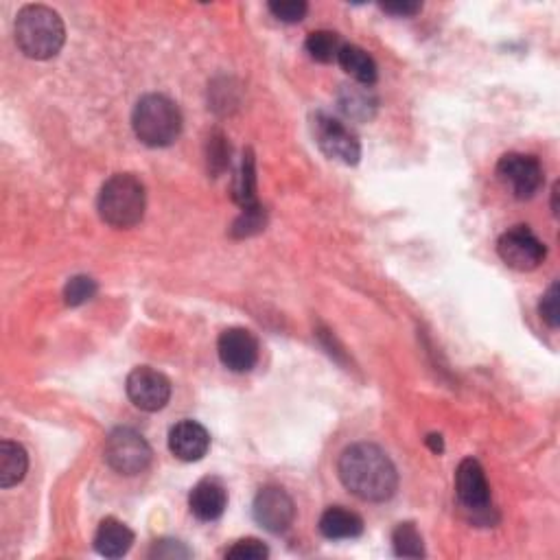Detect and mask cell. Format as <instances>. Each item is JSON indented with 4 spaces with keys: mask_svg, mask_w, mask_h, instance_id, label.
Wrapping results in <instances>:
<instances>
[{
    "mask_svg": "<svg viewBox=\"0 0 560 560\" xmlns=\"http://www.w3.org/2000/svg\"><path fill=\"white\" fill-rule=\"evenodd\" d=\"M342 484L364 501H388L399 488V473L390 455L372 442H355L337 462Z\"/></svg>",
    "mask_w": 560,
    "mask_h": 560,
    "instance_id": "1",
    "label": "cell"
},
{
    "mask_svg": "<svg viewBox=\"0 0 560 560\" xmlns=\"http://www.w3.org/2000/svg\"><path fill=\"white\" fill-rule=\"evenodd\" d=\"M16 44L31 60H51L62 51L66 27L62 16L46 5H27L16 16Z\"/></svg>",
    "mask_w": 560,
    "mask_h": 560,
    "instance_id": "2",
    "label": "cell"
},
{
    "mask_svg": "<svg viewBox=\"0 0 560 560\" xmlns=\"http://www.w3.org/2000/svg\"><path fill=\"white\" fill-rule=\"evenodd\" d=\"M105 224L119 230L134 228L145 217L147 193L134 173H114L103 182L97 200Z\"/></svg>",
    "mask_w": 560,
    "mask_h": 560,
    "instance_id": "3",
    "label": "cell"
},
{
    "mask_svg": "<svg viewBox=\"0 0 560 560\" xmlns=\"http://www.w3.org/2000/svg\"><path fill=\"white\" fill-rule=\"evenodd\" d=\"M132 127L147 147H169L182 134V112L165 95H145L136 103Z\"/></svg>",
    "mask_w": 560,
    "mask_h": 560,
    "instance_id": "4",
    "label": "cell"
},
{
    "mask_svg": "<svg viewBox=\"0 0 560 560\" xmlns=\"http://www.w3.org/2000/svg\"><path fill=\"white\" fill-rule=\"evenodd\" d=\"M105 462L110 464L119 475H138L149 469L151 464V447L143 434H138L132 427H116L105 438L103 447Z\"/></svg>",
    "mask_w": 560,
    "mask_h": 560,
    "instance_id": "5",
    "label": "cell"
},
{
    "mask_svg": "<svg viewBox=\"0 0 560 560\" xmlns=\"http://www.w3.org/2000/svg\"><path fill=\"white\" fill-rule=\"evenodd\" d=\"M311 127L315 143L326 158L340 160L344 165H357L361 158V145L355 132H350V127L326 112L313 114Z\"/></svg>",
    "mask_w": 560,
    "mask_h": 560,
    "instance_id": "6",
    "label": "cell"
},
{
    "mask_svg": "<svg viewBox=\"0 0 560 560\" xmlns=\"http://www.w3.org/2000/svg\"><path fill=\"white\" fill-rule=\"evenodd\" d=\"M497 254L510 270L532 272L545 261L547 248L528 226H515L499 237Z\"/></svg>",
    "mask_w": 560,
    "mask_h": 560,
    "instance_id": "7",
    "label": "cell"
},
{
    "mask_svg": "<svg viewBox=\"0 0 560 560\" xmlns=\"http://www.w3.org/2000/svg\"><path fill=\"white\" fill-rule=\"evenodd\" d=\"M497 178L508 186L517 200H532L541 191L545 173L536 156L506 154L497 162Z\"/></svg>",
    "mask_w": 560,
    "mask_h": 560,
    "instance_id": "8",
    "label": "cell"
},
{
    "mask_svg": "<svg viewBox=\"0 0 560 560\" xmlns=\"http://www.w3.org/2000/svg\"><path fill=\"white\" fill-rule=\"evenodd\" d=\"M125 390L130 401L143 412L165 410L171 399V381L162 372L149 366L134 368L127 375Z\"/></svg>",
    "mask_w": 560,
    "mask_h": 560,
    "instance_id": "9",
    "label": "cell"
},
{
    "mask_svg": "<svg viewBox=\"0 0 560 560\" xmlns=\"http://www.w3.org/2000/svg\"><path fill=\"white\" fill-rule=\"evenodd\" d=\"M252 515L263 530L272 534H283L294 525L296 519L294 499L289 497L285 488L265 486L259 490V495L254 497Z\"/></svg>",
    "mask_w": 560,
    "mask_h": 560,
    "instance_id": "10",
    "label": "cell"
},
{
    "mask_svg": "<svg viewBox=\"0 0 560 560\" xmlns=\"http://www.w3.org/2000/svg\"><path fill=\"white\" fill-rule=\"evenodd\" d=\"M217 353L221 364L232 372H250L259 361V340L241 326H232L219 335Z\"/></svg>",
    "mask_w": 560,
    "mask_h": 560,
    "instance_id": "11",
    "label": "cell"
},
{
    "mask_svg": "<svg viewBox=\"0 0 560 560\" xmlns=\"http://www.w3.org/2000/svg\"><path fill=\"white\" fill-rule=\"evenodd\" d=\"M455 495L466 510L484 512L490 506V486L480 462L473 458L460 462L455 471Z\"/></svg>",
    "mask_w": 560,
    "mask_h": 560,
    "instance_id": "12",
    "label": "cell"
},
{
    "mask_svg": "<svg viewBox=\"0 0 560 560\" xmlns=\"http://www.w3.org/2000/svg\"><path fill=\"white\" fill-rule=\"evenodd\" d=\"M169 449L182 462H200L210 449V434L197 420H180L169 431Z\"/></svg>",
    "mask_w": 560,
    "mask_h": 560,
    "instance_id": "13",
    "label": "cell"
},
{
    "mask_svg": "<svg viewBox=\"0 0 560 560\" xmlns=\"http://www.w3.org/2000/svg\"><path fill=\"white\" fill-rule=\"evenodd\" d=\"M189 508L195 519L217 521L228 508V490L215 477H204L189 495Z\"/></svg>",
    "mask_w": 560,
    "mask_h": 560,
    "instance_id": "14",
    "label": "cell"
},
{
    "mask_svg": "<svg viewBox=\"0 0 560 560\" xmlns=\"http://www.w3.org/2000/svg\"><path fill=\"white\" fill-rule=\"evenodd\" d=\"M318 530L329 541H346L357 539L364 534V519L357 512L346 510L342 506H331L322 512Z\"/></svg>",
    "mask_w": 560,
    "mask_h": 560,
    "instance_id": "15",
    "label": "cell"
},
{
    "mask_svg": "<svg viewBox=\"0 0 560 560\" xmlns=\"http://www.w3.org/2000/svg\"><path fill=\"white\" fill-rule=\"evenodd\" d=\"M134 545V532L119 519L108 517L99 523L95 534V550L103 558H123Z\"/></svg>",
    "mask_w": 560,
    "mask_h": 560,
    "instance_id": "16",
    "label": "cell"
},
{
    "mask_svg": "<svg viewBox=\"0 0 560 560\" xmlns=\"http://www.w3.org/2000/svg\"><path fill=\"white\" fill-rule=\"evenodd\" d=\"M29 469V455L18 442H0V486L11 488L25 480Z\"/></svg>",
    "mask_w": 560,
    "mask_h": 560,
    "instance_id": "17",
    "label": "cell"
},
{
    "mask_svg": "<svg viewBox=\"0 0 560 560\" xmlns=\"http://www.w3.org/2000/svg\"><path fill=\"white\" fill-rule=\"evenodd\" d=\"M337 64L344 68V73H348L355 81H359L361 86H372L379 77L377 62L372 57L359 49L355 44H344L340 57H337Z\"/></svg>",
    "mask_w": 560,
    "mask_h": 560,
    "instance_id": "18",
    "label": "cell"
},
{
    "mask_svg": "<svg viewBox=\"0 0 560 560\" xmlns=\"http://www.w3.org/2000/svg\"><path fill=\"white\" fill-rule=\"evenodd\" d=\"M232 197L235 202L241 206V210L259 206V200H256V167H254V154L248 149L243 154L239 173L235 178V184H232Z\"/></svg>",
    "mask_w": 560,
    "mask_h": 560,
    "instance_id": "19",
    "label": "cell"
},
{
    "mask_svg": "<svg viewBox=\"0 0 560 560\" xmlns=\"http://www.w3.org/2000/svg\"><path fill=\"white\" fill-rule=\"evenodd\" d=\"M342 38L335 31H313L305 42V49L311 55V60L320 64H331L337 62L342 51Z\"/></svg>",
    "mask_w": 560,
    "mask_h": 560,
    "instance_id": "20",
    "label": "cell"
},
{
    "mask_svg": "<svg viewBox=\"0 0 560 560\" xmlns=\"http://www.w3.org/2000/svg\"><path fill=\"white\" fill-rule=\"evenodd\" d=\"M392 547H394V554L401 558H423L425 556L423 536H420L418 528L412 521L396 525L392 532Z\"/></svg>",
    "mask_w": 560,
    "mask_h": 560,
    "instance_id": "21",
    "label": "cell"
},
{
    "mask_svg": "<svg viewBox=\"0 0 560 560\" xmlns=\"http://www.w3.org/2000/svg\"><path fill=\"white\" fill-rule=\"evenodd\" d=\"M265 224H267V215H265V208L261 204L252 206V208H245V210H241V215L237 217L235 226H232V237L245 239V237L259 235V232L265 230Z\"/></svg>",
    "mask_w": 560,
    "mask_h": 560,
    "instance_id": "22",
    "label": "cell"
},
{
    "mask_svg": "<svg viewBox=\"0 0 560 560\" xmlns=\"http://www.w3.org/2000/svg\"><path fill=\"white\" fill-rule=\"evenodd\" d=\"M97 280L90 278V276H73L66 283L64 287V302L68 307H79V305H86L88 300L95 298L97 294Z\"/></svg>",
    "mask_w": 560,
    "mask_h": 560,
    "instance_id": "23",
    "label": "cell"
},
{
    "mask_svg": "<svg viewBox=\"0 0 560 560\" xmlns=\"http://www.w3.org/2000/svg\"><path fill=\"white\" fill-rule=\"evenodd\" d=\"M340 103L348 116H357V119H370V108H375V101L370 99L368 92H359L355 88L344 90Z\"/></svg>",
    "mask_w": 560,
    "mask_h": 560,
    "instance_id": "24",
    "label": "cell"
},
{
    "mask_svg": "<svg viewBox=\"0 0 560 560\" xmlns=\"http://www.w3.org/2000/svg\"><path fill=\"white\" fill-rule=\"evenodd\" d=\"M267 9L272 11L274 18L280 22H287V25H296V22L305 20L309 5L302 3V0H280V3H270Z\"/></svg>",
    "mask_w": 560,
    "mask_h": 560,
    "instance_id": "25",
    "label": "cell"
},
{
    "mask_svg": "<svg viewBox=\"0 0 560 560\" xmlns=\"http://www.w3.org/2000/svg\"><path fill=\"white\" fill-rule=\"evenodd\" d=\"M267 556H270V550L259 539H241L230 550H226V558L237 560H265Z\"/></svg>",
    "mask_w": 560,
    "mask_h": 560,
    "instance_id": "26",
    "label": "cell"
},
{
    "mask_svg": "<svg viewBox=\"0 0 560 560\" xmlns=\"http://www.w3.org/2000/svg\"><path fill=\"white\" fill-rule=\"evenodd\" d=\"M193 552L180 541H173V539H160L154 545H151L149 550V558H191Z\"/></svg>",
    "mask_w": 560,
    "mask_h": 560,
    "instance_id": "27",
    "label": "cell"
},
{
    "mask_svg": "<svg viewBox=\"0 0 560 560\" xmlns=\"http://www.w3.org/2000/svg\"><path fill=\"white\" fill-rule=\"evenodd\" d=\"M539 313H541V320L547 326H550V329H558V322H560V315H558V283H554L543 294V298L539 302Z\"/></svg>",
    "mask_w": 560,
    "mask_h": 560,
    "instance_id": "28",
    "label": "cell"
},
{
    "mask_svg": "<svg viewBox=\"0 0 560 560\" xmlns=\"http://www.w3.org/2000/svg\"><path fill=\"white\" fill-rule=\"evenodd\" d=\"M224 140H226L224 136L215 134L208 143V169H213V173H221L228 165L230 151H228Z\"/></svg>",
    "mask_w": 560,
    "mask_h": 560,
    "instance_id": "29",
    "label": "cell"
},
{
    "mask_svg": "<svg viewBox=\"0 0 560 560\" xmlns=\"http://www.w3.org/2000/svg\"><path fill=\"white\" fill-rule=\"evenodd\" d=\"M381 9L385 14H392V16H399V18H412L416 16L423 5L420 3H383Z\"/></svg>",
    "mask_w": 560,
    "mask_h": 560,
    "instance_id": "30",
    "label": "cell"
},
{
    "mask_svg": "<svg viewBox=\"0 0 560 560\" xmlns=\"http://www.w3.org/2000/svg\"><path fill=\"white\" fill-rule=\"evenodd\" d=\"M425 442H427V447L434 451V453H442L445 451V445H442V436L440 434H429L427 438H425Z\"/></svg>",
    "mask_w": 560,
    "mask_h": 560,
    "instance_id": "31",
    "label": "cell"
}]
</instances>
